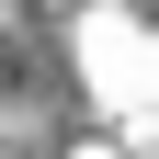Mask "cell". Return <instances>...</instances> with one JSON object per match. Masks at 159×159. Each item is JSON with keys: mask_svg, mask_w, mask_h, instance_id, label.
<instances>
[{"mask_svg": "<svg viewBox=\"0 0 159 159\" xmlns=\"http://www.w3.org/2000/svg\"><path fill=\"white\" fill-rule=\"evenodd\" d=\"M68 159H136V148H125V136H80Z\"/></svg>", "mask_w": 159, "mask_h": 159, "instance_id": "cell-2", "label": "cell"}, {"mask_svg": "<svg viewBox=\"0 0 159 159\" xmlns=\"http://www.w3.org/2000/svg\"><path fill=\"white\" fill-rule=\"evenodd\" d=\"M34 11H68V0H34Z\"/></svg>", "mask_w": 159, "mask_h": 159, "instance_id": "cell-3", "label": "cell"}, {"mask_svg": "<svg viewBox=\"0 0 159 159\" xmlns=\"http://www.w3.org/2000/svg\"><path fill=\"white\" fill-rule=\"evenodd\" d=\"M57 23H80L91 91H102V125L125 136V148H148V102H136V23H125V0H68Z\"/></svg>", "mask_w": 159, "mask_h": 159, "instance_id": "cell-1", "label": "cell"}]
</instances>
